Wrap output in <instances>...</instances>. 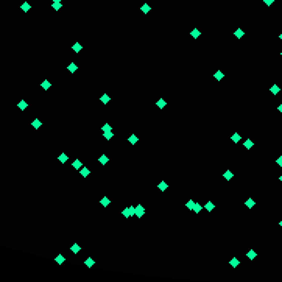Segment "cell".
<instances>
[{
	"mask_svg": "<svg viewBox=\"0 0 282 282\" xmlns=\"http://www.w3.org/2000/svg\"><path fill=\"white\" fill-rule=\"evenodd\" d=\"M279 179H280V183H282V176H280V178H279Z\"/></svg>",
	"mask_w": 282,
	"mask_h": 282,
	"instance_id": "cell-42",
	"label": "cell"
},
{
	"mask_svg": "<svg viewBox=\"0 0 282 282\" xmlns=\"http://www.w3.org/2000/svg\"><path fill=\"white\" fill-rule=\"evenodd\" d=\"M81 48H83V45H81V44H78V42H76V44H73V52H76V53H78V52H81Z\"/></svg>",
	"mask_w": 282,
	"mask_h": 282,
	"instance_id": "cell-13",
	"label": "cell"
},
{
	"mask_svg": "<svg viewBox=\"0 0 282 282\" xmlns=\"http://www.w3.org/2000/svg\"><path fill=\"white\" fill-rule=\"evenodd\" d=\"M206 209H207V211H212V209H214V204H212V203H207V204H206Z\"/></svg>",
	"mask_w": 282,
	"mask_h": 282,
	"instance_id": "cell-35",
	"label": "cell"
},
{
	"mask_svg": "<svg viewBox=\"0 0 282 282\" xmlns=\"http://www.w3.org/2000/svg\"><path fill=\"white\" fill-rule=\"evenodd\" d=\"M100 203H101V206H105V207H106V206H109V199H108V198L105 196V198H103V199H101V201H100Z\"/></svg>",
	"mask_w": 282,
	"mask_h": 282,
	"instance_id": "cell-22",
	"label": "cell"
},
{
	"mask_svg": "<svg viewBox=\"0 0 282 282\" xmlns=\"http://www.w3.org/2000/svg\"><path fill=\"white\" fill-rule=\"evenodd\" d=\"M245 147H246V148H251V147H252V142H251V140H246V142H245Z\"/></svg>",
	"mask_w": 282,
	"mask_h": 282,
	"instance_id": "cell-34",
	"label": "cell"
},
{
	"mask_svg": "<svg viewBox=\"0 0 282 282\" xmlns=\"http://www.w3.org/2000/svg\"><path fill=\"white\" fill-rule=\"evenodd\" d=\"M214 76H215V80H218V81H220V80H223V72H221V70H217Z\"/></svg>",
	"mask_w": 282,
	"mask_h": 282,
	"instance_id": "cell-9",
	"label": "cell"
},
{
	"mask_svg": "<svg viewBox=\"0 0 282 282\" xmlns=\"http://www.w3.org/2000/svg\"><path fill=\"white\" fill-rule=\"evenodd\" d=\"M81 167H83V164H81V161H78V159H76V161L73 162V168H76V170H80Z\"/></svg>",
	"mask_w": 282,
	"mask_h": 282,
	"instance_id": "cell-14",
	"label": "cell"
},
{
	"mask_svg": "<svg viewBox=\"0 0 282 282\" xmlns=\"http://www.w3.org/2000/svg\"><path fill=\"white\" fill-rule=\"evenodd\" d=\"M31 125H33V128H36V130H38V128H41V125H42V123H41V120H39V119H34Z\"/></svg>",
	"mask_w": 282,
	"mask_h": 282,
	"instance_id": "cell-6",
	"label": "cell"
},
{
	"mask_svg": "<svg viewBox=\"0 0 282 282\" xmlns=\"http://www.w3.org/2000/svg\"><path fill=\"white\" fill-rule=\"evenodd\" d=\"M243 34H245V33H243V30H235V36H237V38H239V39L242 38V36H243Z\"/></svg>",
	"mask_w": 282,
	"mask_h": 282,
	"instance_id": "cell-25",
	"label": "cell"
},
{
	"mask_svg": "<svg viewBox=\"0 0 282 282\" xmlns=\"http://www.w3.org/2000/svg\"><path fill=\"white\" fill-rule=\"evenodd\" d=\"M56 262H58V263H62V262H64V257L59 254V256H56Z\"/></svg>",
	"mask_w": 282,
	"mask_h": 282,
	"instance_id": "cell-32",
	"label": "cell"
},
{
	"mask_svg": "<svg viewBox=\"0 0 282 282\" xmlns=\"http://www.w3.org/2000/svg\"><path fill=\"white\" fill-rule=\"evenodd\" d=\"M59 161H61L62 164H64V162L67 161V154H59Z\"/></svg>",
	"mask_w": 282,
	"mask_h": 282,
	"instance_id": "cell-26",
	"label": "cell"
},
{
	"mask_svg": "<svg viewBox=\"0 0 282 282\" xmlns=\"http://www.w3.org/2000/svg\"><path fill=\"white\" fill-rule=\"evenodd\" d=\"M61 6H62L61 2H59V3H56V2H53V3H52V8H53L55 11H59V10H61Z\"/></svg>",
	"mask_w": 282,
	"mask_h": 282,
	"instance_id": "cell-10",
	"label": "cell"
},
{
	"mask_svg": "<svg viewBox=\"0 0 282 282\" xmlns=\"http://www.w3.org/2000/svg\"><path fill=\"white\" fill-rule=\"evenodd\" d=\"M94 263H95V262H94V259H90V257H89V259H86V265H87V267H92Z\"/></svg>",
	"mask_w": 282,
	"mask_h": 282,
	"instance_id": "cell-23",
	"label": "cell"
},
{
	"mask_svg": "<svg viewBox=\"0 0 282 282\" xmlns=\"http://www.w3.org/2000/svg\"><path fill=\"white\" fill-rule=\"evenodd\" d=\"M41 86H42L44 90H47V89H50L52 84H50V81H48V80H45V81H42V84H41Z\"/></svg>",
	"mask_w": 282,
	"mask_h": 282,
	"instance_id": "cell-5",
	"label": "cell"
},
{
	"mask_svg": "<svg viewBox=\"0 0 282 282\" xmlns=\"http://www.w3.org/2000/svg\"><path fill=\"white\" fill-rule=\"evenodd\" d=\"M279 111H280V112H282V105H280V106H279Z\"/></svg>",
	"mask_w": 282,
	"mask_h": 282,
	"instance_id": "cell-40",
	"label": "cell"
},
{
	"mask_svg": "<svg viewBox=\"0 0 282 282\" xmlns=\"http://www.w3.org/2000/svg\"><path fill=\"white\" fill-rule=\"evenodd\" d=\"M232 142H235V143H237V142H240V136H239L237 133H235V134H232Z\"/></svg>",
	"mask_w": 282,
	"mask_h": 282,
	"instance_id": "cell-20",
	"label": "cell"
},
{
	"mask_svg": "<svg viewBox=\"0 0 282 282\" xmlns=\"http://www.w3.org/2000/svg\"><path fill=\"white\" fill-rule=\"evenodd\" d=\"M67 70H69V72H75V70H76V64H73V62H72V64H69Z\"/></svg>",
	"mask_w": 282,
	"mask_h": 282,
	"instance_id": "cell-19",
	"label": "cell"
},
{
	"mask_svg": "<svg viewBox=\"0 0 282 282\" xmlns=\"http://www.w3.org/2000/svg\"><path fill=\"white\" fill-rule=\"evenodd\" d=\"M20 8H22V11H25V13H27V11H30V10H31V5H30L28 2H23Z\"/></svg>",
	"mask_w": 282,
	"mask_h": 282,
	"instance_id": "cell-3",
	"label": "cell"
},
{
	"mask_svg": "<svg viewBox=\"0 0 282 282\" xmlns=\"http://www.w3.org/2000/svg\"><path fill=\"white\" fill-rule=\"evenodd\" d=\"M100 164H103V165H105V164H108V161H109V158L106 156V154H103V156H100Z\"/></svg>",
	"mask_w": 282,
	"mask_h": 282,
	"instance_id": "cell-8",
	"label": "cell"
},
{
	"mask_svg": "<svg viewBox=\"0 0 282 282\" xmlns=\"http://www.w3.org/2000/svg\"><path fill=\"white\" fill-rule=\"evenodd\" d=\"M164 106H165V100H159V101H158V108H164Z\"/></svg>",
	"mask_w": 282,
	"mask_h": 282,
	"instance_id": "cell-27",
	"label": "cell"
},
{
	"mask_svg": "<svg viewBox=\"0 0 282 282\" xmlns=\"http://www.w3.org/2000/svg\"><path fill=\"white\" fill-rule=\"evenodd\" d=\"M136 142H137V137H136V136L133 134V136H131V137H130V143H133V145H134Z\"/></svg>",
	"mask_w": 282,
	"mask_h": 282,
	"instance_id": "cell-30",
	"label": "cell"
},
{
	"mask_svg": "<svg viewBox=\"0 0 282 282\" xmlns=\"http://www.w3.org/2000/svg\"><path fill=\"white\" fill-rule=\"evenodd\" d=\"M123 215H125V217H131V215H136V207H133V206L126 207L125 211H123Z\"/></svg>",
	"mask_w": 282,
	"mask_h": 282,
	"instance_id": "cell-1",
	"label": "cell"
},
{
	"mask_svg": "<svg viewBox=\"0 0 282 282\" xmlns=\"http://www.w3.org/2000/svg\"><path fill=\"white\" fill-rule=\"evenodd\" d=\"M280 228H282V220H280Z\"/></svg>",
	"mask_w": 282,
	"mask_h": 282,
	"instance_id": "cell-44",
	"label": "cell"
},
{
	"mask_svg": "<svg viewBox=\"0 0 282 282\" xmlns=\"http://www.w3.org/2000/svg\"><path fill=\"white\" fill-rule=\"evenodd\" d=\"M231 267H234V268H235V267H239V260L235 259V257L231 259Z\"/></svg>",
	"mask_w": 282,
	"mask_h": 282,
	"instance_id": "cell-18",
	"label": "cell"
},
{
	"mask_svg": "<svg viewBox=\"0 0 282 282\" xmlns=\"http://www.w3.org/2000/svg\"><path fill=\"white\" fill-rule=\"evenodd\" d=\"M105 131H111V125H108V123H106V125L103 126V133H105Z\"/></svg>",
	"mask_w": 282,
	"mask_h": 282,
	"instance_id": "cell-33",
	"label": "cell"
},
{
	"mask_svg": "<svg viewBox=\"0 0 282 282\" xmlns=\"http://www.w3.org/2000/svg\"><path fill=\"white\" fill-rule=\"evenodd\" d=\"M103 134H105V139H106V140H109V139L112 137V133H111V131H105Z\"/></svg>",
	"mask_w": 282,
	"mask_h": 282,
	"instance_id": "cell-21",
	"label": "cell"
},
{
	"mask_svg": "<svg viewBox=\"0 0 282 282\" xmlns=\"http://www.w3.org/2000/svg\"><path fill=\"white\" fill-rule=\"evenodd\" d=\"M27 106H28V105H27V101H25V100H20V101H19V105H17V108H19L20 111L27 109Z\"/></svg>",
	"mask_w": 282,
	"mask_h": 282,
	"instance_id": "cell-4",
	"label": "cell"
},
{
	"mask_svg": "<svg viewBox=\"0 0 282 282\" xmlns=\"http://www.w3.org/2000/svg\"><path fill=\"white\" fill-rule=\"evenodd\" d=\"M186 206H187V209H190V211H192V209L195 207V203H193V201H189V203H187Z\"/></svg>",
	"mask_w": 282,
	"mask_h": 282,
	"instance_id": "cell-28",
	"label": "cell"
},
{
	"mask_svg": "<svg viewBox=\"0 0 282 282\" xmlns=\"http://www.w3.org/2000/svg\"><path fill=\"white\" fill-rule=\"evenodd\" d=\"M101 103H103V105L109 103V95H108V94H103V95H101Z\"/></svg>",
	"mask_w": 282,
	"mask_h": 282,
	"instance_id": "cell-11",
	"label": "cell"
},
{
	"mask_svg": "<svg viewBox=\"0 0 282 282\" xmlns=\"http://www.w3.org/2000/svg\"><path fill=\"white\" fill-rule=\"evenodd\" d=\"M223 176H224V179H231V178H232V171H229V170H228V171H226V173H224Z\"/></svg>",
	"mask_w": 282,
	"mask_h": 282,
	"instance_id": "cell-24",
	"label": "cell"
},
{
	"mask_svg": "<svg viewBox=\"0 0 282 282\" xmlns=\"http://www.w3.org/2000/svg\"><path fill=\"white\" fill-rule=\"evenodd\" d=\"M280 41H282V33H280Z\"/></svg>",
	"mask_w": 282,
	"mask_h": 282,
	"instance_id": "cell-43",
	"label": "cell"
},
{
	"mask_svg": "<svg viewBox=\"0 0 282 282\" xmlns=\"http://www.w3.org/2000/svg\"><path fill=\"white\" fill-rule=\"evenodd\" d=\"M192 36H193V38H198V36H199V31H198V30H193V31H192Z\"/></svg>",
	"mask_w": 282,
	"mask_h": 282,
	"instance_id": "cell-37",
	"label": "cell"
},
{
	"mask_svg": "<svg viewBox=\"0 0 282 282\" xmlns=\"http://www.w3.org/2000/svg\"><path fill=\"white\" fill-rule=\"evenodd\" d=\"M270 90H271V94H274V95H276V94H279V90H280V89H279V87H277V86L274 84V86H273V87H271Z\"/></svg>",
	"mask_w": 282,
	"mask_h": 282,
	"instance_id": "cell-17",
	"label": "cell"
},
{
	"mask_svg": "<svg viewBox=\"0 0 282 282\" xmlns=\"http://www.w3.org/2000/svg\"><path fill=\"white\" fill-rule=\"evenodd\" d=\"M80 251H81L80 245H76V243H75V245H72V252H73V254H78Z\"/></svg>",
	"mask_w": 282,
	"mask_h": 282,
	"instance_id": "cell-7",
	"label": "cell"
},
{
	"mask_svg": "<svg viewBox=\"0 0 282 282\" xmlns=\"http://www.w3.org/2000/svg\"><path fill=\"white\" fill-rule=\"evenodd\" d=\"M167 183H164V181H162V183L159 184V190H161V192H165V190H167Z\"/></svg>",
	"mask_w": 282,
	"mask_h": 282,
	"instance_id": "cell-12",
	"label": "cell"
},
{
	"mask_svg": "<svg viewBox=\"0 0 282 282\" xmlns=\"http://www.w3.org/2000/svg\"><path fill=\"white\" fill-rule=\"evenodd\" d=\"M53 2H56V3H59V2H61V0H53Z\"/></svg>",
	"mask_w": 282,
	"mask_h": 282,
	"instance_id": "cell-41",
	"label": "cell"
},
{
	"mask_svg": "<svg viewBox=\"0 0 282 282\" xmlns=\"http://www.w3.org/2000/svg\"><path fill=\"white\" fill-rule=\"evenodd\" d=\"M246 256H248V259H256V256H257V254H256V251H248V254H246Z\"/></svg>",
	"mask_w": 282,
	"mask_h": 282,
	"instance_id": "cell-15",
	"label": "cell"
},
{
	"mask_svg": "<svg viewBox=\"0 0 282 282\" xmlns=\"http://www.w3.org/2000/svg\"><path fill=\"white\" fill-rule=\"evenodd\" d=\"M254 204H256V203H254V199H248V201H246V207H252Z\"/></svg>",
	"mask_w": 282,
	"mask_h": 282,
	"instance_id": "cell-31",
	"label": "cell"
},
{
	"mask_svg": "<svg viewBox=\"0 0 282 282\" xmlns=\"http://www.w3.org/2000/svg\"><path fill=\"white\" fill-rule=\"evenodd\" d=\"M87 175H89V168H86V167L83 168V167H81V176H83V178H86Z\"/></svg>",
	"mask_w": 282,
	"mask_h": 282,
	"instance_id": "cell-16",
	"label": "cell"
},
{
	"mask_svg": "<svg viewBox=\"0 0 282 282\" xmlns=\"http://www.w3.org/2000/svg\"><path fill=\"white\" fill-rule=\"evenodd\" d=\"M142 11H143V13H145V14H147V13H148V11H150V6H148V5H147V3H145V5H143V6H142Z\"/></svg>",
	"mask_w": 282,
	"mask_h": 282,
	"instance_id": "cell-29",
	"label": "cell"
},
{
	"mask_svg": "<svg viewBox=\"0 0 282 282\" xmlns=\"http://www.w3.org/2000/svg\"><path fill=\"white\" fill-rule=\"evenodd\" d=\"M143 214H145L143 206H136V215H137V217H143Z\"/></svg>",
	"mask_w": 282,
	"mask_h": 282,
	"instance_id": "cell-2",
	"label": "cell"
},
{
	"mask_svg": "<svg viewBox=\"0 0 282 282\" xmlns=\"http://www.w3.org/2000/svg\"><path fill=\"white\" fill-rule=\"evenodd\" d=\"M280 56H282V53H280Z\"/></svg>",
	"mask_w": 282,
	"mask_h": 282,
	"instance_id": "cell-45",
	"label": "cell"
},
{
	"mask_svg": "<svg viewBox=\"0 0 282 282\" xmlns=\"http://www.w3.org/2000/svg\"><path fill=\"white\" fill-rule=\"evenodd\" d=\"M277 165H280V167H282V156H280V158H277Z\"/></svg>",
	"mask_w": 282,
	"mask_h": 282,
	"instance_id": "cell-39",
	"label": "cell"
},
{
	"mask_svg": "<svg viewBox=\"0 0 282 282\" xmlns=\"http://www.w3.org/2000/svg\"><path fill=\"white\" fill-rule=\"evenodd\" d=\"M193 211H195V212L198 214L199 211H201V206H199V204H195V207H193Z\"/></svg>",
	"mask_w": 282,
	"mask_h": 282,
	"instance_id": "cell-36",
	"label": "cell"
},
{
	"mask_svg": "<svg viewBox=\"0 0 282 282\" xmlns=\"http://www.w3.org/2000/svg\"><path fill=\"white\" fill-rule=\"evenodd\" d=\"M265 5H267V6H271V5H273V0H265Z\"/></svg>",
	"mask_w": 282,
	"mask_h": 282,
	"instance_id": "cell-38",
	"label": "cell"
}]
</instances>
